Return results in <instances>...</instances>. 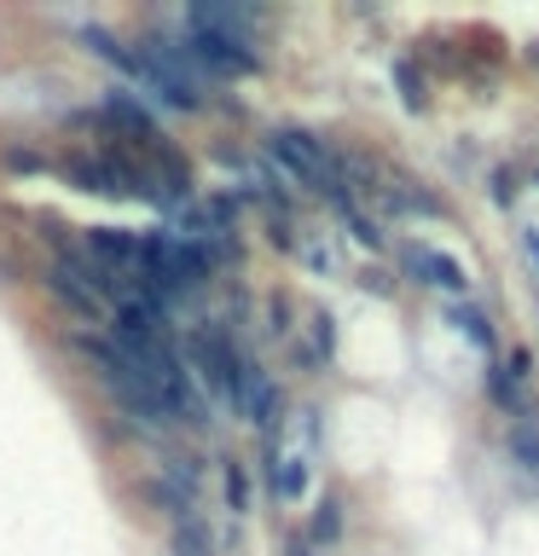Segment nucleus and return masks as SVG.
<instances>
[{"label": "nucleus", "instance_id": "obj_1", "mask_svg": "<svg viewBox=\"0 0 539 556\" xmlns=\"http://www.w3.org/2000/svg\"><path fill=\"white\" fill-rule=\"evenodd\" d=\"M70 348H76V354L93 365V377L104 382V394L116 400V412L128 417V424H146V429H174L168 424V406H163V394L151 389L146 377L134 371L128 359H122V348L111 342V337H93V330H76V337H70Z\"/></svg>", "mask_w": 539, "mask_h": 556}, {"label": "nucleus", "instance_id": "obj_2", "mask_svg": "<svg viewBox=\"0 0 539 556\" xmlns=\"http://www.w3.org/2000/svg\"><path fill=\"white\" fill-rule=\"evenodd\" d=\"M186 371H198V382L209 394L221 400V406H233L243 417V400H250V371H255V359H243L238 354V342H233V325H221V319H203V325H191L186 330Z\"/></svg>", "mask_w": 539, "mask_h": 556}, {"label": "nucleus", "instance_id": "obj_3", "mask_svg": "<svg viewBox=\"0 0 539 556\" xmlns=\"http://www.w3.org/2000/svg\"><path fill=\"white\" fill-rule=\"evenodd\" d=\"M180 47L198 70H209V76H261L255 41H238V35H226V29H186Z\"/></svg>", "mask_w": 539, "mask_h": 556}, {"label": "nucleus", "instance_id": "obj_4", "mask_svg": "<svg viewBox=\"0 0 539 556\" xmlns=\"http://www.w3.org/2000/svg\"><path fill=\"white\" fill-rule=\"evenodd\" d=\"M93 111H99V122H104V128H116L122 139H134V146L146 151V156L168 146L163 122H156V116L146 111V99H139V93H128V87H104V99L93 104Z\"/></svg>", "mask_w": 539, "mask_h": 556}, {"label": "nucleus", "instance_id": "obj_5", "mask_svg": "<svg viewBox=\"0 0 539 556\" xmlns=\"http://www.w3.org/2000/svg\"><path fill=\"white\" fill-rule=\"evenodd\" d=\"M400 267H406L412 285H424V290H441L447 302H464V290H469V273H464V261L459 255H447V250H435V243H406L400 250Z\"/></svg>", "mask_w": 539, "mask_h": 556}, {"label": "nucleus", "instance_id": "obj_6", "mask_svg": "<svg viewBox=\"0 0 539 556\" xmlns=\"http://www.w3.org/2000/svg\"><path fill=\"white\" fill-rule=\"evenodd\" d=\"M82 250L99 261V267H111L122 278H139V232H128V226H87L82 232Z\"/></svg>", "mask_w": 539, "mask_h": 556}, {"label": "nucleus", "instance_id": "obj_7", "mask_svg": "<svg viewBox=\"0 0 539 556\" xmlns=\"http://www.w3.org/2000/svg\"><path fill=\"white\" fill-rule=\"evenodd\" d=\"M308 469H313L308 458H290V452H278V441H261V481L278 504L308 498Z\"/></svg>", "mask_w": 539, "mask_h": 556}, {"label": "nucleus", "instance_id": "obj_8", "mask_svg": "<svg viewBox=\"0 0 539 556\" xmlns=\"http://www.w3.org/2000/svg\"><path fill=\"white\" fill-rule=\"evenodd\" d=\"M41 290H47V295H52V302H59L64 313H76V319H87V325H99V313H104V302H99V295L87 290L82 278L70 273V267H59V261H47V267H41Z\"/></svg>", "mask_w": 539, "mask_h": 556}, {"label": "nucleus", "instance_id": "obj_9", "mask_svg": "<svg viewBox=\"0 0 539 556\" xmlns=\"http://www.w3.org/2000/svg\"><path fill=\"white\" fill-rule=\"evenodd\" d=\"M243 417L261 429V441H278V424H285V389H278L261 365L250 371V400H243Z\"/></svg>", "mask_w": 539, "mask_h": 556}, {"label": "nucleus", "instance_id": "obj_10", "mask_svg": "<svg viewBox=\"0 0 539 556\" xmlns=\"http://www.w3.org/2000/svg\"><path fill=\"white\" fill-rule=\"evenodd\" d=\"M377 203L389 208V215H424V220H447V198H435V191L412 186V180H394L377 191Z\"/></svg>", "mask_w": 539, "mask_h": 556}, {"label": "nucleus", "instance_id": "obj_11", "mask_svg": "<svg viewBox=\"0 0 539 556\" xmlns=\"http://www.w3.org/2000/svg\"><path fill=\"white\" fill-rule=\"evenodd\" d=\"M447 325L459 330V337L476 348V354H487V359L499 354V330H493V319H487V307H476V302H447Z\"/></svg>", "mask_w": 539, "mask_h": 556}, {"label": "nucleus", "instance_id": "obj_12", "mask_svg": "<svg viewBox=\"0 0 539 556\" xmlns=\"http://www.w3.org/2000/svg\"><path fill=\"white\" fill-rule=\"evenodd\" d=\"M82 47L93 52V59H104L111 70H122L128 81H139V59H134V47H122L104 24H82Z\"/></svg>", "mask_w": 539, "mask_h": 556}, {"label": "nucleus", "instance_id": "obj_13", "mask_svg": "<svg viewBox=\"0 0 539 556\" xmlns=\"http://www.w3.org/2000/svg\"><path fill=\"white\" fill-rule=\"evenodd\" d=\"M487 400H493V406L511 417H534V394H528V382H516L511 371H504V365H493V371H487Z\"/></svg>", "mask_w": 539, "mask_h": 556}, {"label": "nucleus", "instance_id": "obj_14", "mask_svg": "<svg viewBox=\"0 0 539 556\" xmlns=\"http://www.w3.org/2000/svg\"><path fill=\"white\" fill-rule=\"evenodd\" d=\"M174 556H215V533H209V521L203 510H186V516H174Z\"/></svg>", "mask_w": 539, "mask_h": 556}, {"label": "nucleus", "instance_id": "obj_15", "mask_svg": "<svg viewBox=\"0 0 539 556\" xmlns=\"http://www.w3.org/2000/svg\"><path fill=\"white\" fill-rule=\"evenodd\" d=\"M504 446H511V464L539 476V417H516L511 429H504Z\"/></svg>", "mask_w": 539, "mask_h": 556}, {"label": "nucleus", "instance_id": "obj_16", "mask_svg": "<svg viewBox=\"0 0 539 556\" xmlns=\"http://www.w3.org/2000/svg\"><path fill=\"white\" fill-rule=\"evenodd\" d=\"M342 528H348V521H342V498L325 493L319 504H313V516H308V545H313V551H319V545H337Z\"/></svg>", "mask_w": 539, "mask_h": 556}, {"label": "nucleus", "instance_id": "obj_17", "mask_svg": "<svg viewBox=\"0 0 539 556\" xmlns=\"http://www.w3.org/2000/svg\"><path fill=\"white\" fill-rule=\"evenodd\" d=\"M221 493H226V510H233V516H250L255 486H250V469H243L238 458H226V464H221Z\"/></svg>", "mask_w": 539, "mask_h": 556}, {"label": "nucleus", "instance_id": "obj_18", "mask_svg": "<svg viewBox=\"0 0 539 556\" xmlns=\"http://www.w3.org/2000/svg\"><path fill=\"white\" fill-rule=\"evenodd\" d=\"M394 87L406 111H429V76L417 70V59H394Z\"/></svg>", "mask_w": 539, "mask_h": 556}, {"label": "nucleus", "instance_id": "obj_19", "mask_svg": "<svg viewBox=\"0 0 539 556\" xmlns=\"http://www.w3.org/2000/svg\"><path fill=\"white\" fill-rule=\"evenodd\" d=\"M0 168H7V174H47L52 156L47 151H29V146H7V151H0Z\"/></svg>", "mask_w": 539, "mask_h": 556}, {"label": "nucleus", "instance_id": "obj_20", "mask_svg": "<svg viewBox=\"0 0 539 556\" xmlns=\"http://www.w3.org/2000/svg\"><path fill=\"white\" fill-rule=\"evenodd\" d=\"M348 238L360 243V250H383V243H389V232H383V220H372V215H360V208H348Z\"/></svg>", "mask_w": 539, "mask_h": 556}, {"label": "nucleus", "instance_id": "obj_21", "mask_svg": "<svg viewBox=\"0 0 539 556\" xmlns=\"http://www.w3.org/2000/svg\"><path fill=\"white\" fill-rule=\"evenodd\" d=\"M308 330H313V354L330 365V359H337V319L319 307V313H308Z\"/></svg>", "mask_w": 539, "mask_h": 556}, {"label": "nucleus", "instance_id": "obj_22", "mask_svg": "<svg viewBox=\"0 0 539 556\" xmlns=\"http://www.w3.org/2000/svg\"><path fill=\"white\" fill-rule=\"evenodd\" d=\"M302 261L313 273H337L342 261H337V250H330V243H302Z\"/></svg>", "mask_w": 539, "mask_h": 556}, {"label": "nucleus", "instance_id": "obj_23", "mask_svg": "<svg viewBox=\"0 0 539 556\" xmlns=\"http://www.w3.org/2000/svg\"><path fill=\"white\" fill-rule=\"evenodd\" d=\"M504 371H511L516 382H534V354H528V348H511V359H504Z\"/></svg>", "mask_w": 539, "mask_h": 556}, {"label": "nucleus", "instance_id": "obj_24", "mask_svg": "<svg viewBox=\"0 0 539 556\" xmlns=\"http://www.w3.org/2000/svg\"><path fill=\"white\" fill-rule=\"evenodd\" d=\"M267 330H273V337H290V302H285V295L267 302Z\"/></svg>", "mask_w": 539, "mask_h": 556}, {"label": "nucleus", "instance_id": "obj_25", "mask_svg": "<svg viewBox=\"0 0 539 556\" xmlns=\"http://www.w3.org/2000/svg\"><path fill=\"white\" fill-rule=\"evenodd\" d=\"M493 203H499V208H511V203H516V174H511V168H499V174H493Z\"/></svg>", "mask_w": 539, "mask_h": 556}, {"label": "nucleus", "instance_id": "obj_26", "mask_svg": "<svg viewBox=\"0 0 539 556\" xmlns=\"http://www.w3.org/2000/svg\"><path fill=\"white\" fill-rule=\"evenodd\" d=\"M360 285H365V290H377V295H389V290H394V278H389V273H377V267H365V273H360Z\"/></svg>", "mask_w": 539, "mask_h": 556}, {"label": "nucleus", "instance_id": "obj_27", "mask_svg": "<svg viewBox=\"0 0 539 556\" xmlns=\"http://www.w3.org/2000/svg\"><path fill=\"white\" fill-rule=\"evenodd\" d=\"M522 243H528V255L539 261V226H522Z\"/></svg>", "mask_w": 539, "mask_h": 556}, {"label": "nucleus", "instance_id": "obj_28", "mask_svg": "<svg viewBox=\"0 0 539 556\" xmlns=\"http://www.w3.org/2000/svg\"><path fill=\"white\" fill-rule=\"evenodd\" d=\"M290 556H313V545L308 539H290Z\"/></svg>", "mask_w": 539, "mask_h": 556}, {"label": "nucleus", "instance_id": "obj_29", "mask_svg": "<svg viewBox=\"0 0 539 556\" xmlns=\"http://www.w3.org/2000/svg\"><path fill=\"white\" fill-rule=\"evenodd\" d=\"M528 64H539V41H528Z\"/></svg>", "mask_w": 539, "mask_h": 556}]
</instances>
